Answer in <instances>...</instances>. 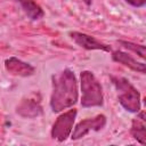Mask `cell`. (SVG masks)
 Returning <instances> with one entry per match:
<instances>
[{"label": "cell", "mask_w": 146, "mask_h": 146, "mask_svg": "<svg viewBox=\"0 0 146 146\" xmlns=\"http://www.w3.org/2000/svg\"><path fill=\"white\" fill-rule=\"evenodd\" d=\"M54 89L50 106L54 112H59L73 106L78 100L76 80L72 71L64 70L54 78Z\"/></svg>", "instance_id": "6da1fadb"}, {"label": "cell", "mask_w": 146, "mask_h": 146, "mask_svg": "<svg viewBox=\"0 0 146 146\" xmlns=\"http://www.w3.org/2000/svg\"><path fill=\"white\" fill-rule=\"evenodd\" d=\"M81 105L83 107L100 106L103 104L102 86L90 71L81 72Z\"/></svg>", "instance_id": "7a4b0ae2"}, {"label": "cell", "mask_w": 146, "mask_h": 146, "mask_svg": "<svg viewBox=\"0 0 146 146\" xmlns=\"http://www.w3.org/2000/svg\"><path fill=\"white\" fill-rule=\"evenodd\" d=\"M119 91L120 104L129 112H139L140 110V95L138 90L123 78H112Z\"/></svg>", "instance_id": "3957f363"}, {"label": "cell", "mask_w": 146, "mask_h": 146, "mask_svg": "<svg viewBox=\"0 0 146 146\" xmlns=\"http://www.w3.org/2000/svg\"><path fill=\"white\" fill-rule=\"evenodd\" d=\"M76 116L75 110H70L58 116V119L55 121L52 129H51V136L54 139L58 141H64L71 133L73 123Z\"/></svg>", "instance_id": "277c9868"}, {"label": "cell", "mask_w": 146, "mask_h": 146, "mask_svg": "<svg viewBox=\"0 0 146 146\" xmlns=\"http://www.w3.org/2000/svg\"><path fill=\"white\" fill-rule=\"evenodd\" d=\"M105 124H106V117L103 114H99L92 119H86L76 124L72 133V139L82 138L90 131H98L103 129Z\"/></svg>", "instance_id": "5b68a950"}, {"label": "cell", "mask_w": 146, "mask_h": 146, "mask_svg": "<svg viewBox=\"0 0 146 146\" xmlns=\"http://www.w3.org/2000/svg\"><path fill=\"white\" fill-rule=\"evenodd\" d=\"M70 36L72 38V40H74V42L84 48V49H89V50H104V51H111V48L104 43H102L100 41H98L97 39H95L94 36H90L88 34L81 33V32H71Z\"/></svg>", "instance_id": "8992f818"}, {"label": "cell", "mask_w": 146, "mask_h": 146, "mask_svg": "<svg viewBox=\"0 0 146 146\" xmlns=\"http://www.w3.org/2000/svg\"><path fill=\"white\" fill-rule=\"evenodd\" d=\"M5 66L6 70L14 74V75H19V76H29L34 73V67L31 66L27 63L22 62L21 59H17L15 57H10L5 60Z\"/></svg>", "instance_id": "52a82bcc"}, {"label": "cell", "mask_w": 146, "mask_h": 146, "mask_svg": "<svg viewBox=\"0 0 146 146\" xmlns=\"http://www.w3.org/2000/svg\"><path fill=\"white\" fill-rule=\"evenodd\" d=\"M112 58L113 60L120 63V64H123L124 66H128L129 68L136 71V72H139V73H145L146 72V66L144 63H139L137 60H135L130 55L123 52V51H114L113 55H112Z\"/></svg>", "instance_id": "ba28073f"}, {"label": "cell", "mask_w": 146, "mask_h": 146, "mask_svg": "<svg viewBox=\"0 0 146 146\" xmlns=\"http://www.w3.org/2000/svg\"><path fill=\"white\" fill-rule=\"evenodd\" d=\"M17 113L23 117H36L42 114V107L33 99H24L17 106Z\"/></svg>", "instance_id": "9c48e42d"}, {"label": "cell", "mask_w": 146, "mask_h": 146, "mask_svg": "<svg viewBox=\"0 0 146 146\" xmlns=\"http://www.w3.org/2000/svg\"><path fill=\"white\" fill-rule=\"evenodd\" d=\"M131 135L141 145L146 144V127H145V113L140 112L139 116L132 121Z\"/></svg>", "instance_id": "30bf717a"}, {"label": "cell", "mask_w": 146, "mask_h": 146, "mask_svg": "<svg viewBox=\"0 0 146 146\" xmlns=\"http://www.w3.org/2000/svg\"><path fill=\"white\" fill-rule=\"evenodd\" d=\"M22 8L24 9V11L26 13V15L31 18V19H40L43 17L44 13L42 10V8L34 1V0H17Z\"/></svg>", "instance_id": "8fae6325"}, {"label": "cell", "mask_w": 146, "mask_h": 146, "mask_svg": "<svg viewBox=\"0 0 146 146\" xmlns=\"http://www.w3.org/2000/svg\"><path fill=\"white\" fill-rule=\"evenodd\" d=\"M120 44H122L123 47H125L127 49H130L132 50L133 52H136L137 55H139L141 58H145L146 57V49H145V46L143 44H136V43H132L130 41H122L120 40L119 41Z\"/></svg>", "instance_id": "7c38bea8"}, {"label": "cell", "mask_w": 146, "mask_h": 146, "mask_svg": "<svg viewBox=\"0 0 146 146\" xmlns=\"http://www.w3.org/2000/svg\"><path fill=\"white\" fill-rule=\"evenodd\" d=\"M128 3L132 5L133 7H143L146 2V0H125Z\"/></svg>", "instance_id": "4fadbf2b"}, {"label": "cell", "mask_w": 146, "mask_h": 146, "mask_svg": "<svg viewBox=\"0 0 146 146\" xmlns=\"http://www.w3.org/2000/svg\"><path fill=\"white\" fill-rule=\"evenodd\" d=\"M84 2H86L87 5H90V3H91V0H84Z\"/></svg>", "instance_id": "5bb4252c"}]
</instances>
